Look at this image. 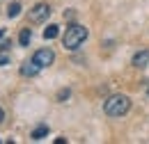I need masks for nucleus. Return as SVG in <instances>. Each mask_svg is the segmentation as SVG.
Returning a JSON list of instances; mask_svg holds the SVG:
<instances>
[{
	"mask_svg": "<svg viewBox=\"0 0 149 144\" xmlns=\"http://www.w3.org/2000/svg\"><path fill=\"white\" fill-rule=\"evenodd\" d=\"M87 28L85 25H80V23H71L67 30H64V37H62V44H64V48L67 51H76V48H80L83 46V41L87 39Z\"/></svg>",
	"mask_w": 149,
	"mask_h": 144,
	"instance_id": "nucleus-1",
	"label": "nucleus"
},
{
	"mask_svg": "<svg viewBox=\"0 0 149 144\" xmlns=\"http://www.w3.org/2000/svg\"><path fill=\"white\" fill-rule=\"evenodd\" d=\"M103 110L108 117H124L131 110V98L124 94H112L110 98L103 103Z\"/></svg>",
	"mask_w": 149,
	"mask_h": 144,
	"instance_id": "nucleus-2",
	"label": "nucleus"
},
{
	"mask_svg": "<svg viewBox=\"0 0 149 144\" xmlns=\"http://www.w3.org/2000/svg\"><path fill=\"white\" fill-rule=\"evenodd\" d=\"M48 16H51V7H48L46 2H39L32 9H28V18H30L32 23H44Z\"/></svg>",
	"mask_w": 149,
	"mask_h": 144,
	"instance_id": "nucleus-3",
	"label": "nucleus"
},
{
	"mask_svg": "<svg viewBox=\"0 0 149 144\" xmlns=\"http://www.w3.org/2000/svg\"><path fill=\"white\" fill-rule=\"evenodd\" d=\"M32 60L37 62L41 69H46V66H51V64L55 62V53H53L51 48H39L37 53L32 55Z\"/></svg>",
	"mask_w": 149,
	"mask_h": 144,
	"instance_id": "nucleus-4",
	"label": "nucleus"
},
{
	"mask_svg": "<svg viewBox=\"0 0 149 144\" xmlns=\"http://www.w3.org/2000/svg\"><path fill=\"white\" fill-rule=\"evenodd\" d=\"M39 71H41V66H39L35 60H30V62H25V64L21 66V75H25V78H35Z\"/></svg>",
	"mask_w": 149,
	"mask_h": 144,
	"instance_id": "nucleus-5",
	"label": "nucleus"
},
{
	"mask_svg": "<svg viewBox=\"0 0 149 144\" xmlns=\"http://www.w3.org/2000/svg\"><path fill=\"white\" fill-rule=\"evenodd\" d=\"M131 64H133V66H147L149 64V51H138V53L133 55Z\"/></svg>",
	"mask_w": 149,
	"mask_h": 144,
	"instance_id": "nucleus-6",
	"label": "nucleus"
},
{
	"mask_svg": "<svg viewBox=\"0 0 149 144\" xmlns=\"http://www.w3.org/2000/svg\"><path fill=\"white\" fill-rule=\"evenodd\" d=\"M46 135H48V126H46V124H39V126L35 128L32 133H30V137H32L35 142H39V140H44Z\"/></svg>",
	"mask_w": 149,
	"mask_h": 144,
	"instance_id": "nucleus-7",
	"label": "nucleus"
},
{
	"mask_svg": "<svg viewBox=\"0 0 149 144\" xmlns=\"http://www.w3.org/2000/svg\"><path fill=\"white\" fill-rule=\"evenodd\" d=\"M30 39H32L30 28H23V30H21V35H19V44H21V46H28V44H30Z\"/></svg>",
	"mask_w": 149,
	"mask_h": 144,
	"instance_id": "nucleus-8",
	"label": "nucleus"
},
{
	"mask_svg": "<svg viewBox=\"0 0 149 144\" xmlns=\"http://www.w3.org/2000/svg\"><path fill=\"white\" fill-rule=\"evenodd\" d=\"M60 35V28L57 25H46V30H44V39H55Z\"/></svg>",
	"mask_w": 149,
	"mask_h": 144,
	"instance_id": "nucleus-9",
	"label": "nucleus"
},
{
	"mask_svg": "<svg viewBox=\"0 0 149 144\" xmlns=\"http://www.w3.org/2000/svg\"><path fill=\"white\" fill-rule=\"evenodd\" d=\"M21 9H23V7H21V2H12V5H9V9H7V16H9V18H16L21 14Z\"/></svg>",
	"mask_w": 149,
	"mask_h": 144,
	"instance_id": "nucleus-10",
	"label": "nucleus"
},
{
	"mask_svg": "<svg viewBox=\"0 0 149 144\" xmlns=\"http://www.w3.org/2000/svg\"><path fill=\"white\" fill-rule=\"evenodd\" d=\"M9 46H12V41H2V44H0V53H7Z\"/></svg>",
	"mask_w": 149,
	"mask_h": 144,
	"instance_id": "nucleus-11",
	"label": "nucleus"
},
{
	"mask_svg": "<svg viewBox=\"0 0 149 144\" xmlns=\"http://www.w3.org/2000/svg\"><path fill=\"white\" fill-rule=\"evenodd\" d=\"M7 62H9V57H7V55L2 53V55H0V66H5V64H7Z\"/></svg>",
	"mask_w": 149,
	"mask_h": 144,
	"instance_id": "nucleus-12",
	"label": "nucleus"
},
{
	"mask_svg": "<svg viewBox=\"0 0 149 144\" xmlns=\"http://www.w3.org/2000/svg\"><path fill=\"white\" fill-rule=\"evenodd\" d=\"M2 121H5V110L0 108V124H2Z\"/></svg>",
	"mask_w": 149,
	"mask_h": 144,
	"instance_id": "nucleus-13",
	"label": "nucleus"
},
{
	"mask_svg": "<svg viewBox=\"0 0 149 144\" xmlns=\"http://www.w3.org/2000/svg\"><path fill=\"white\" fill-rule=\"evenodd\" d=\"M2 37H5V30H2V28H0V39H2Z\"/></svg>",
	"mask_w": 149,
	"mask_h": 144,
	"instance_id": "nucleus-14",
	"label": "nucleus"
},
{
	"mask_svg": "<svg viewBox=\"0 0 149 144\" xmlns=\"http://www.w3.org/2000/svg\"><path fill=\"white\" fill-rule=\"evenodd\" d=\"M147 94H149V91H147Z\"/></svg>",
	"mask_w": 149,
	"mask_h": 144,
	"instance_id": "nucleus-15",
	"label": "nucleus"
}]
</instances>
